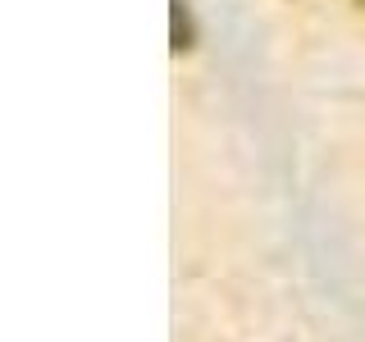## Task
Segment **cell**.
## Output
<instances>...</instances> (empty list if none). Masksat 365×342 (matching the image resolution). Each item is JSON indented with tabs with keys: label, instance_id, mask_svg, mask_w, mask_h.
<instances>
[{
	"label": "cell",
	"instance_id": "cell-1",
	"mask_svg": "<svg viewBox=\"0 0 365 342\" xmlns=\"http://www.w3.org/2000/svg\"><path fill=\"white\" fill-rule=\"evenodd\" d=\"M361 5H365V0H361Z\"/></svg>",
	"mask_w": 365,
	"mask_h": 342
}]
</instances>
